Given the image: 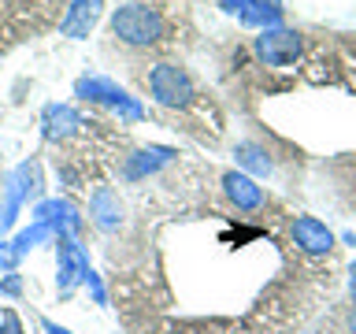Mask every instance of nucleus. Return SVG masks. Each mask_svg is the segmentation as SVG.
<instances>
[{"label":"nucleus","instance_id":"obj_3","mask_svg":"<svg viewBox=\"0 0 356 334\" xmlns=\"http://www.w3.org/2000/svg\"><path fill=\"white\" fill-rule=\"evenodd\" d=\"M145 86L156 97V104L163 108H193L197 104V86L182 67L175 63H156L149 74H145Z\"/></svg>","mask_w":356,"mask_h":334},{"label":"nucleus","instance_id":"obj_4","mask_svg":"<svg viewBox=\"0 0 356 334\" xmlns=\"http://www.w3.org/2000/svg\"><path fill=\"white\" fill-rule=\"evenodd\" d=\"M256 56L267 67H293L305 60V33L297 30H264L256 38Z\"/></svg>","mask_w":356,"mask_h":334},{"label":"nucleus","instance_id":"obj_5","mask_svg":"<svg viewBox=\"0 0 356 334\" xmlns=\"http://www.w3.org/2000/svg\"><path fill=\"white\" fill-rule=\"evenodd\" d=\"M293 241L300 245L305 253L312 256H323V253H330V245H334V234L323 227L319 219H312V216H300L293 223Z\"/></svg>","mask_w":356,"mask_h":334},{"label":"nucleus","instance_id":"obj_7","mask_svg":"<svg viewBox=\"0 0 356 334\" xmlns=\"http://www.w3.org/2000/svg\"><path fill=\"white\" fill-rule=\"evenodd\" d=\"M222 186H227V193H230V200L238 208H245V212H252V208H264V189L256 186V182H249L245 175H227L222 178Z\"/></svg>","mask_w":356,"mask_h":334},{"label":"nucleus","instance_id":"obj_9","mask_svg":"<svg viewBox=\"0 0 356 334\" xmlns=\"http://www.w3.org/2000/svg\"><path fill=\"white\" fill-rule=\"evenodd\" d=\"M353 297H356V275H353Z\"/></svg>","mask_w":356,"mask_h":334},{"label":"nucleus","instance_id":"obj_6","mask_svg":"<svg viewBox=\"0 0 356 334\" xmlns=\"http://www.w3.org/2000/svg\"><path fill=\"white\" fill-rule=\"evenodd\" d=\"M97 8H100V0H71V4H67V15L60 19V30L71 33V38H82V33L97 22Z\"/></svg>","mask_w":356,"mask_h":334},{"label":"nucleus","instance_id":"obj_8","mask_svg":"<svg viewBox=\"0 0 356 334\" xmlns=\"http://www.w3.org/2000/svg\"><path fill=\"white\" fill-rule=\"evenodd\" d=\"M338 71L341 78L356 89V41H341L338 45Z\"/></svg>","mask_w":356,"mask_h":334},{"label":"nucleus","instance_id":"obj_2","mask_svg":"<svg viewBox=\"0 0 356 334\" xmlns=\"http://www.w3.org/2000/svg\"><path fill=\"white\" fill-rule=\"evenodd\" d=\"M67 4L71 0H0V52L44 33Z\"/></svg>","mask_w":356,"mask_h":334},{"label":"nucleus","instance_id":"obj_1","mask_svg":"<svg viewBox=\"0 0 356 334\" xmlns=\"http://www.w3.org/2000/svg\"><path fill=\"white\" fill-rule=\"evenodd\" d=\"M111 38L127 49H163L175 41V11L160 0H130L111 15Z\"/></svg>","mask_w":356,"mask_h":334}]
</instances>
